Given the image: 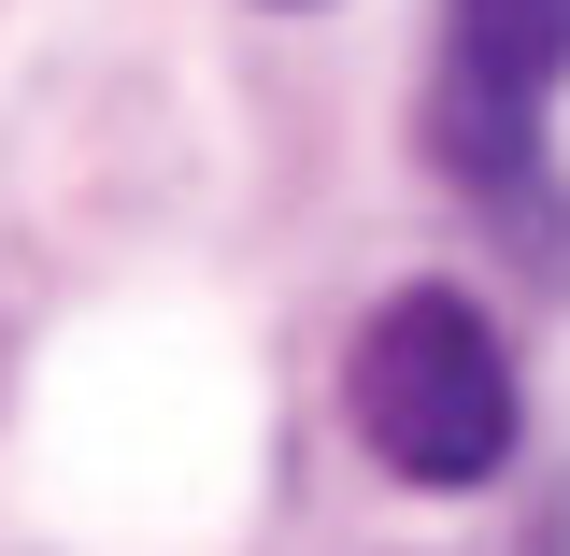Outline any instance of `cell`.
<instances>
[{"instance_id": "2", "label": "cell", "mask_w": 570, "mask_h": 556, "mask_svg": "<svg viewBox=\"0 0 570 556\" xmlns=\"http://www.w3.org/2000/svg\"><path fill=\"white\" fill-rule=\"evenodd\" d=\"M570 86V0H442V157L471 172H513L542 100Z\"/></svg>"}, {"instance_id": "1", "label": "cell", "mask_w": 570, "mask_h": 556, "mask_svg": "<svg viewBox=\"0 0 570 556\" xmlns=\"http://www.w3.org/2000/svg\"><path fill=\"white\" fill-rule=\"evenodd\" d=\"M343 428L400 471V486H485L513 457V357L456 285H400L371 300L343 357Z\"/></svg>"}]
</instances>
